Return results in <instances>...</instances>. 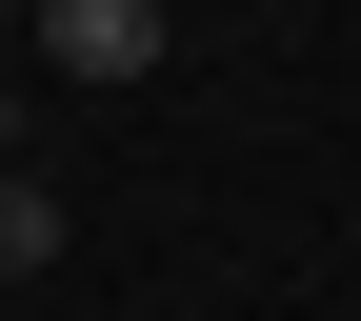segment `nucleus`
<instances>
[{
  "instance_id": "nucleus-1",
  "label": "nucleus",
  "mask_w": 361,
  "mask_h": 321,
  "mask_svg": "<svg viewBox=\"0 0 361 321\" xmlns=\"http://www.w3.org/2000/svg\"><path fill=\"white\" fill-rule=\"evenodd\" d=\"M40 61L80 101H121V80H161V0H40Z\"/></svg>"
},
{
  "instance_id": "nucleus-2",
  "label": "nucleus",
  "mask_w": 361,
  "mask_h": 321,
  "mask_svg": "<svg viewBox=\"0 0 361 321\" xmlns=\"http://www.w3.org/2000/svg\"><path fill=\"white\" fill-rule=\"evenodd\" d=\"M40 261H61V181H40V161H0V281H40Z\"/></svg>"
},
{
  "instance_id": "nucleus-3",
  "label": "nucleus",
  "mask_w": 361,
  "mask_h": 321,
  "mask_svg": "<svg viewBox=\"0 0 361 321\" xmlns=\"http://www.w3.org/2000/svg\"><path fill=\"white\" fill-rule=\"evenodd\" d=\"M0 161H20V80H0Z\"/></svg>"
},
{
  "instance_id": "nucleus-4",
  "label": "nucleus",
  "mask_w": 361,
  "mask_h": 321,
  "mask_svg": "<svg viewBox=\"0 0 361 321\" xmlns=\"http://www.w3.org/2000/svg\"><path fill=\"white\" fill-rule=\"evenodd\" d=\"M0 20H40V0H0Z\"/></svg>"
}]
</instances>
